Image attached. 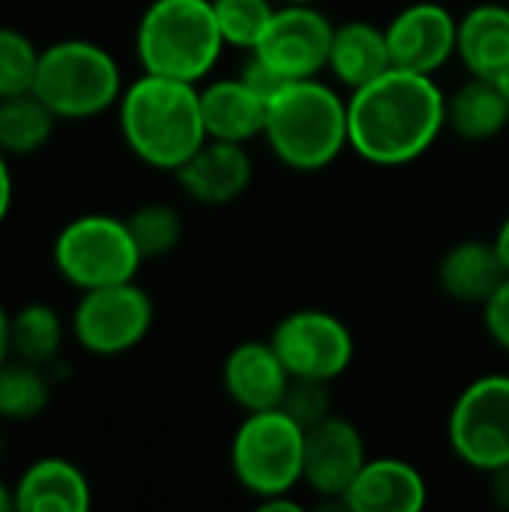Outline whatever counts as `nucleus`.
<instances>
[{"instance_id":"nucleus-1","label":"nucleus","mask_w":509,"mask_h":512,"mask_svg":"<svg viewBox=\"0 0 509 512\" xmlns=\"http://www.w3.org/2000/svg\"><path fill=\"white\" fill-rule=\"evenodd\" d=\"M447 126V96L435 75L390 66L348 96V147L381 168L420 159Z\"/></svg>"},{"instance_id":"nucleus-2","label":"nucleus","mask_w":509,"mask_h":512,"mask_svg":"<svg viewBox=\"0 0 509 512\" xmlns=\"http://www.w3.org/2000/svg\"><path fill=\"white\" fill-rule=\"evenodd\" d=\"M117 120L126 147L144 165L171 174L207 141L201 93L192 81L144 72L123 87Z\"/></svg>"},{"instance_id":"nucleus-3","label":"nucleus","mask_w":509,"mask_h":512,"mask_svg":"<svg viewBox=\"0 0 509 512\" xmlns=\"http://www.w3.org/2000/svg\"><path fill=\"white\" fill-rule=\"evenodd\" d=\"M264 138L294 171H321L348 150V99L327 81L297 78L267 102Z\"/></svg>"},{"instance_id":"nucleus-4","label":"nucleus","mask_w":509,"mask_h":512,"mask_svg":"<svg viewBox=\"0 0 509 512\" xmlns=\"http://www.w3.org/2000/svg\"><path fill=\"white\" fill-rule=\"evenodd\" d=\"M225 48L213 0H153L135 27L141 69L177 81L201 84Z\"/></svg>"},{"instance_id":"nucleus-5","label":"nucleus","mask_w":509,"mask_h":512,"mask_svg":"<svg viewBox=\"0 0 509 512\" xmlns=\"http://www.w3.org/2000/svg\"><path fill=\"white\" fill-rule=\"evenodd\" d=\"M123 72L108 48L90 39H60L42 48L33 93L60 120H90L123 96Z\"/></svg>"},{"instance_id":"nucleus-6","label":"nucleus","mask_w":509,"mask_h":512,"mask_svg":"<svg viewBox=\"0 0 509 512\" xmlns=\"http://www.w3.org/2000/svg\"><path fill=\"white\" fill-rule=\"evenodd\" d=\"M306 429L282 408L246 414L231 441V471L258 501L291 495L303 483Z\"/></svg>"},{"instance_id":"nucleus-7","label":"nucleus","mask_w":509,"mask_h":512,"mask_svg":"<svg viewBox=\"0 0 509 512\" xmlns=\"http://www.w3.org/2000/svg\"><path fill=\"white\" fill-rule=\"evenodd\" d=\"M57 273L78 291H93L117 282H132L144 255L126 219L87 213L60 228L51 246Z\"/></svg>"},{"instance_id":"nucleus-8","label":"nucleus","mask_w":509,"mask_h":512,"mask_svg":"<svg viewBox=\"0 0 509 512\" xmlns=\"http://www.w3.org/2000/svg\"><path fill=\"white\" fill-rule=\"evenodd\" d=\"M453 456L483 474L509 465V375H483L453 402L447 420Z\"/></svg>"},{"instance_id":"nucleus-9","label":"nucleus","mask_w":509,"mask_h":512,"mask_svg":"<svg viewBox=\"0 0 509 512\" xmlns=\"http://www.w3.org/2000/svg\"><path fill=\"white\" fill-rule=\"evenodd\" d=\"M153 327V300L132 282L81 291L72 309L75 342L96 357H120L138 348Z\"/></svg>"},{"instance_id":"nucleus-10","label":"nucleus","mask_w":509,"mask_h":512,"mask_svg":"<svg viewBox=\"0 0 509 512\" xmlns=\"http://www.w3.org/2000/svg\"><path fill=\"white\" fill-rule=\"evenodd\" d=\"M270 345L291 378L333 384L354 360V336L348 324L324 309H297L285 315L276 324Z\"/></svg>"},{"instance_id":"nucleus-11","label":"nucleus","mask_w":509,"mask_h":512,"mask_svg":"<svg viewBox=\"0 0 509 512\" xmlns=\"http://www.w3.org/2000/svg\"><path fill=\"white\" fill-rule=\"evenodd\" d=\"M336 24L315 9V3H282L273 12L255 54L276 66L288 78H318L330 60Z\"/></svg>"},{"instance_id":"nucleus-12","label":"nucleus","mask_w":509,"mask_h":512,"mask_svg":"<svg viewBox=\"0 0 509 512\" xmlns=\"http://www.w3.org/2000/svg\"><path fill=\"white\" fill-rule=\"evenodd\" d=\"M384 30L393 66L420 75H435L444 69L459 48V18L432 0L408 3L390 18Z\"/></svg>"},{"instance_id":"nucleus-13","label":"nucleus","mask_w":509,"mask_h":512,"mask_svg":"<svg viewBox=\"0 0 509 512\" xmlns=\"http://www.w3.org/2000/svg\"><path fill=\"white\" fill-rule=\"evenodd\" d=\"M366 462H369L366 438L357 429V423H351L348 417L333 411L330 417L306 429L303 483L315 495L330 498L342 507L348 486L354 483V477L363 471Z\"/></svg>"},{"instance_id":"nucleus-14","label":"nucleus","mask_w":509,"mask_h":512,"mask_svg":"<svg viewBox=\"0 0 509 512\" xmlns=\"http://www.w3.org/2000/svg\"><path fill=\"white\" fill-rule=\"evenodd\" d=\"M252 159L246 144L207 138L177 171V186L204 207H225L237 201L252 183Z\"/></svg>"},{"instance_id":"nucleus-15","label":"nucleus","mask_w":509,"mask_h":512,"mask_svg":"<svg viewBox=\"0 0 509 512\" xmlns=\"http://www.w3.org/2000/svg\"><path fill=\"white\" fill-rule=\"evenodd\" d=\"M222 387L243 414H255L282 405L291 387V375L279 360L276 348L270 345V339H252L228 351L222 363Z\"/></svg>"},{"instance_id":"nucleus-16","label":"nucleus","mask_w":509,"mask_h":512,"mask_svg":"<svg viewBox=\"0 0 509 512\" xmlns=\"http://www.w3.org/2000/svg\"><path fill=\"white\" fill-rule=\"evenodd\" d=\"M429 501L423 474L405 459H369L348 486L342 507L351 512H420Z\"/></svg>"},{"instance_id":"nucleus-17","label":"nucleus","mask_w":509,"mask_h":512,"mask_svg":"<svg viewBox=\"0 0 509 512\" xmlns=\"http://www.w3.org/2000/svg\"><path fill=\"white\" fill-rule=\"evenodd\" d=\"M12 489L18 512H84L93 504L90 480L63 456H42L30 462Z\"/></svg>"},{"instance_id":"nucleus-18","label":"nucleus","mask_w":509,"mask_h":512,"mask_svg":"<svg viewBox=\"0 0 509 512\" xmlns=\"http://www.w3.org/2000/svg\"><path fill=\"white\" fill-rule=\"evenodd\" d=\"M507 276L495 240H462L450 246L438 264L441 291L465 306H483Z\"/></svg>"},{"instance_id":"nucleus-19","label":"nucleus","mask_w":509,"mask_h":512,"mask_svg":"<svg viewBox=\"0 0 509 512\" xmlns=\"http://www.w3.org/2000/svg\"><path fill=\"white\" fill-rule=\"evenodd\" d=\"M198 93H201V117H204L207 138L246 144L264 135L267 102L258 93H252L240 78L210 81L198 87Z\"/></svg>"},{"instance_id":"nucleus-20","label":"nucleus","mask_w":509,"mask_h":512,"mask_svg":"<svg viewBox=\"0 0 509 512\" xmlns=\"http://www.w3.org/2000/svg\"><path fill=\"white\" fill-rule=\"evenodd\" d=\"M393 66L387 30L372 21H345L336 24L333 42H330V60L327 69L348 87L357 90L366 81L378 78Z\"/></svg>"},{"instance_id":"nucleus-21","label":"nucleus","mask_w":509,"mask_h":512,"mask_svg":"<svg viewBox=\"0 0 509 512\" xmlns=\"http://www.w3.org/2000/svg\"><path fill=\"white\" fill-rule=\"evenodd\" d=\"M456 57L471 75L492 78L509 66V6L480 3L459 18Z\"/></svg>"},{"instance_id":"nucleus-22","label":"nucleus","mask_w":509,"mask_h":512,"mask_svg":"<svg viewBox=\"0 0 509 512\" xmlns=\"http://www.w3.org/2000/svg\"><path fill=\"white\" fill-rule=\"evenodd\" d=\"M509 123V102L492 78L471 75L453 96H447V126L465 141H489Z\"/></svg>"},{"instance_id":"nucleus-23","label":"nucleus","mask_w":509,"mask_h":512,"mask_svg":"<svg viewBox=\"0 0 509 512\" xmlns=\"http://www.w3.org/2000/svg\"><path fill=\"white\" fill-rule=\"evenodd\" d=\"M57 114L33 93L0 99V150L6 156H30L42 150L57 126Z\"/></svg>"},{"instance_id":"nucleus-24","label":"nucleus","mask_w":509,"mask_h":512,"mask_svg":"<svg viewBox=\"0 0 509 512\" xmlns=\"http://www.w3.org/2000/svg\"><path fill=\"white\" fill-rule=\"evenodd\" d=\"M63 345V321L48 303H27L12 315V357L33 366L57 360Z\"/></svg>"},{"instance_id":"nucleus-25","label":"nucleus","mask_w":509,"mask_h":512,"mask_svg":"<svg viewBox=\"0 0 509 512\" xmlns=\"http://www.w3.org/2000/svg\"><path fill=\"white\" fill-rule=\"evenodd\" d=\"M51 384L42 366L9 357L0 366V420H33L48 408Z\"/></svg>"},{"instance_id":"nucleus-26","label":"nucleus","mask_w":509,"mask_h":512,"mask_svg":"<svg viewBox=\"0 0 509 512\" xmlns=\"http://www.w3.org/2000/svg\"><path fill=\"white\" fill-rule=\"evenodd\" d=\"M213 12L225 45L255 51L273 21V0H213Z\"/></svg>"},{"instance_id":"nucleus-27","label":"nucleus","mask_w":509,"mask_h":512,"mask_svg":"<svg viewBox=\"0 0 509 512\" xmlns=\"http://www.w3.org/2000/svg\"><path fill=\"white\" fill-rule=\"evenodd\" d=\"M129 231L144 255V261L153 258H165L177 249L180 237H183V219L174 207L168 204H144L138 207L129 219Z\"/></svg>"},{"instance_id":"nucleus-28","label":"nucleus","mask_w":509,"mask_h":512,"mask_svg":"<svg viewBox=\"0 0 509 512\" xmlns=\"http://www.w3.org/2000/svg\"><path fill=\"white\" fill-rule=\"evenodd\" d=\"M39 54L42 48L24 30L0 24V99L33 90Z\"/></svg>"},{"instance_id":"nucleus-29","label":"nucleus","mask_w":509,"mask_h":512,"mask_svg":"<svg viewBox=\"0 0 509 512\" xmlns=\"http://www.w3.org/2000/svg\"><path fill=\"white\" fill-rule=\"evenodd\" d=\"M285 414H291L303 429H312L324 417L333 414L330 384L327 381H309V378H291V387L279 405Z\"/></svg>"},{"instance_id":"nucleus-30","label":"nucleus","mask_w":509,"mask_h":512,"mask_svg":"<svg viewBox=\"0 0 509 512\" xmlns=\"http://www.w3.org/2000/svg\"><path fill=\"white\" fill-rule=\"evenodd\" d=\"M252 93H258L264 102H270L276 93H282L294 78H288V75H282L276 66H270L261 54H255V51H246V60H243V66H240V75H237Z\"/></svg>"},{"instance_id":"nucleus-31","label":"nucleus","mask_w":509,"mask_h":512,"mask_svg":"<svg viewBox=\"0 0 509 512\" xmlns=\"http://www.w3.org/2000/svg\"><path fill=\"white\" fill-rule=\"evenodd\" d=\"M480 309H483L486 333L492 336V342L498 348H504L509 354V276L495 288V294Z\"/></svg>"},{"instance_id":"nucleus-32","label":"nucleus","mask_w":509,"mask_h":512,"mask_svg":"<svg viewBox=\"0 0 509 512\" xmlns=\"http://www.w3.org/2000/svg\"><path fill=\"white\" fill-rule=\"evenodd\" d=\"M12 192H15V186H12L9 156L0 150V225H3V219L9 216V210H12Z\"/></svg>"},{"instance_id":"nucleus-33","label":"nucleus","mask_w":509,"mask_h":512,"mask_svg":"<svg viewBox=\"0 0 509 512\" xmlns=\"http://www.w3.org/2000/svg\"><path fill=\"white\" fill-rule=\"evenodd\" d=\"M492 480V498L501 510H509V465H501L489 474Z\"/></svg>"},{"instance_id":"nucleus-34","label":"nucleus","mask_w":509,"mask_h":512,"mask_svg":"<svg viewBox=\"0 0 509 512\" xmlns=\"http://www.w3.org/2000/svg\"><path fill=\"white\" fill-rule=\"evenodd\" d=\"M12 357V315L0 306V366Z\"/></svg>"},{"instance_id":"nucleus-35","label":"nucleus","mask_w":509,"mask_h":512,"mask_svg":"<svg viewBox=\"0 0 509 512\" xmlns=\"http://www.w3.org/2000/svg\"><path fill=\"white\" fill-rule=\"evenodd\" d=\"M495 246H498L501 261H504V267H507L509 273V216L501 222V228H498V234H495Z\"/></svg>"},{"instance_id":"nucleus-36","label":"nucleus","mask_w":509,"mask_h":512,"mask_svg":"<svg viewBox=\"0 0 509 512\" xmlns=\"http://www.w3.org/2000/svg\"><path fill=\"white\" fill-rule=\"evenodd\" d=\"M15 510V489H9L3 480H0V512Z\"/></svg>"},{"instance_id":"nucleus-37","label":"nucleus","mask_w":509,"mask_h":512,"mask_svg":"<svg viewBox=\"0 0 509 512\" xmlns=\"http://www.w3.org/2000/svg\"><path fill=\"white\" fill-rule=\"evenodd\" d=\"M492 81L498 84V90L504 93V99L509 102V66L504 69V72H498V75H492Z\"/></svg>"},{"instance_id":"nucleus-38","label":"nucleus","mask_w":509,"mask_h":512,"mask_svg":"<svg viewBox=\"0 0 509 512\" xmlns=\"http://www.w3.org/2000/svg\"><path fill=\"white\" fill-rule=\"evenodd\" d=\"M282 3H318V0H282Z\"/></svg>"},{"instance_id":"nucleus-39","label":"nucleus","mask_w":509,"mask_h":512,"mask_svg":"<svg viewBox=\"0 0 509 512\" xmlns=\"http://www.w3.org/2000/svg\"><path fill=\"white\" fill-rule=\"evenodd\" d=\"M0 462H3V438H0Z\"/></svg>"}]
</instances>
